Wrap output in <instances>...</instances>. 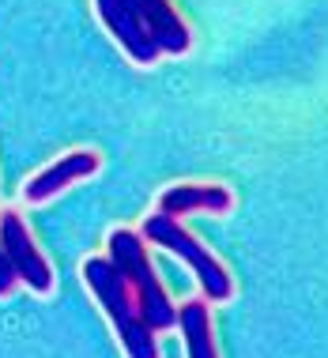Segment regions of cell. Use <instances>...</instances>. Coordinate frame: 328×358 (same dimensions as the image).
<instances>
[{
  "label": "cell",
  "instance_id": "obj_10",
  "mask_svg": "<svg viewBox=\"0 0 328 358\" xmlns=\"http://www.w3.org/2000/svg\"><path fill=\"white\" fill-rule=\"evenodd\" d=\"M15 287H19V279H15V272H12V264H8L4 249H0V298H8Z\"/></svg>",
  "mask_w": 328,
  "mask_h": 358
},
{
  "label": "cell",
  "instance_id": "obj_7",
  "mask_svg": "<svg viewBox=\"0 0 328 358\" xmlns=\"http://www.w3.org/2000/svg\"><path fill=\"white\" fill-rule=\"evenodd\" d=\"M129 8L136 12L140 27L151 34V42L159 45V53H189L192 45V31L189 23L178 15V8L170 4V0H129Z\"/></svg>",
  "mask_w": 328,
  "mask_h": 358
},
{
  "label": "cell",
  "instance_id": "obj_5",
  "mask_svg": "<svg viewBox=\"0 0 328 358\" xmlns=\"http://www.w3.org/2000/svg\"><path fill=\"white\" fill-rule=\"evenodd\" d=\"M99 166H102V159L94 151H72V155H64V159L50 162L45 170H38L23 185V200L27 204H45V200L61 196L69 185H76V181H87L91 173H99Z\"/></svg>",
  "mask_w": 328,
  "mask_h": 358
},
{
  "label": "cell",
  "instance_id": "obj_8",
  "mask_svg": "<svg viewBox=\"0 0 328 358\" xmlns=\"http://www.w3.org/2000/svg\"><path fill=\"white\" fill-rule=\"evenodd\" d=\"M234 208V192L227 185H170L159 196V215H227Z\"/></svg>",
  "mask_w": 328,
  "mask_h": 358
},
{
  "label": "cell",
  "instance_id": "obj_2",
  "mask_svg": "<svg viewBox=\"0 0 328 358\" xmlns=\"http://www.w3.org/2000/svg\"><path fill=\"white\" fill-rule=\"evenodd\" d=\"M110 264L117 268V275L124 279L132 302L140 309V321L151 328V332H166L178 321V309H173L170 294L162 290L155 264H151L148 249H143V238L136 230H113L110 234Z\"/></svg>",
  "mask_w": 328,
  "mask_h": 358
},
{
  "label": "cell",
  "instance_id": "obj_1",
  "mask_svg": "<svg viewBox=\"0 0 328 358\" xmlns=\"http://www.w3.org/2000/svg\"><path fill=\"white\" fill-rule=\"evenodd\" d=\"M83 283L94 294V302L106 309L113 324V336L124 347V358H159L155 332L140 321V309L132 302L124 279L117 275V268L110 264V257H87L83 260Z\"/></svg>",
  "mask_w": 328,
  "mask_h": 358
},
{
  "label": "cell",
  "instance_id": "obj_3",
  "mask_svg": "<svg viewBox=\"0 0 328 358\" xmlns=\"http://www.w3.org/2000/svg\"><path fill=\"white\" fill-rule=\"evenodd\" d=\"M140 238H143V241H155V245L170 249L173 257L185 260L192 272H197L200 290H204L208 302H227V298L234 294V279H230V272H227L223 264H219L215 257L208 253L204 245H200L197 238L189 234L185 227H181L178 219H166V215H159V211H155V215L143 219Z\"/></svg>",
  "mask_w": 328,
  "mask_h": 358
},
{
  "label": "cell",
  "instance_id": "obj_6",
  "mask_svg": "<svg viewBox=\"0 0 328 358\" xmlns=\"http://www.w3.org/2000/svg\"><path fill=\"white\" fill-rule=\"evenodd\" d=\"M94 12H99L102 27L113 34V42L129 53V61L136 64H155L159 61V45L151 42V34L140 27L136 12L129 8V0H94Z\"/></svg>",
  "mask_w": 328,
  "mask_h": 358
},
{
  "label": "cell",
  "instance_id": "obj_9",
  "mask_svg": "<svg viewBox=\"0 0 328 358\" xmlns=\"http://www.w3.org/2000/svg\"><path fill=\"white\" fill-rule=\"evenodd\" d=\"M173 328H181L185 336V355L189 358H219L215 351V332H211V309L204 298H192L178 309Z\"/></svg>",
  "mask_w": 328,
  "mask_h": 358
},
{
  "label": "cell",
  "instance_id": "obj_4",
  "mask_svg": "<svg viewBox=\"0 0 328 358\" xmlns=\"http://www.w3.org/2000/svg\"><path fill=\"white\" fill-rule=\"evenodd\" d=\"M0 249H4L8 264L19 283H27L34 294H50L53 290V268L45 264V257L38 253L31 230L19 211H0Z\"/></svg>",
  "mask_w": 328,
  "mask_h": 358
}]
</instances>
